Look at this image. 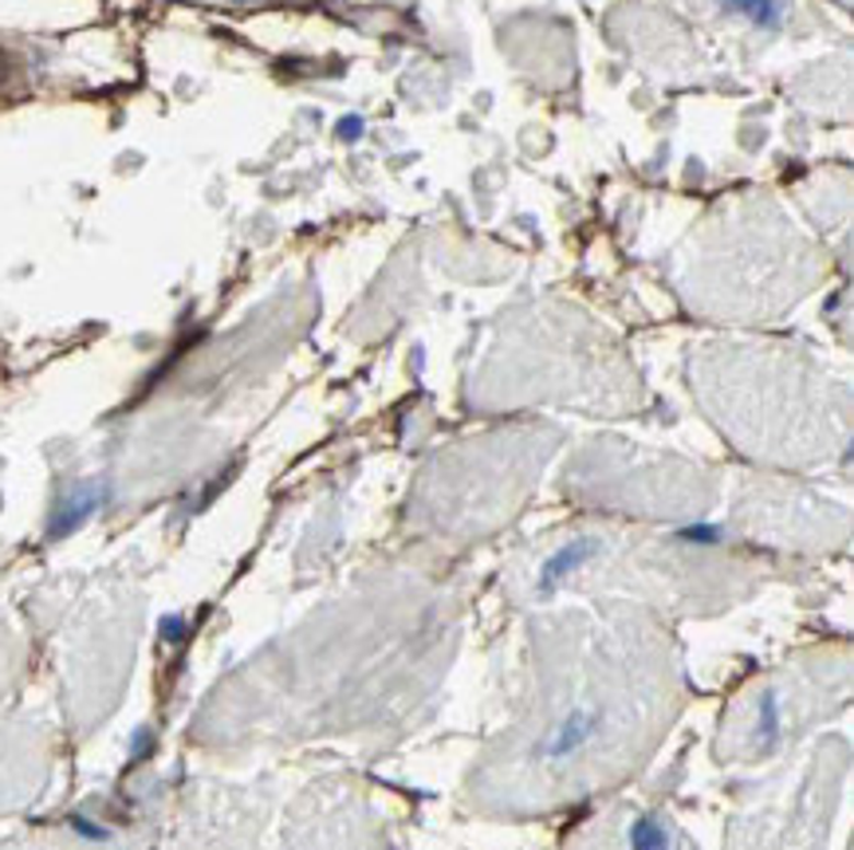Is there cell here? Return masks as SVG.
<instances>
[{
  "label": "cell",
  "mask_w": 854,
  "mask_h": 850,
  "mask_svg": "<svg viewBox=\"0 0 854 850\" xmlns=\"http://www.w3.org/2000/svg\"><path fill=\"white\" fill-rule=\"evenodd\" d=\"M590 724H595V717H583V713L571 717V721L563 724L560 733H555V741L548 744V756H551V760H560V756L575 753V748H580V744L590 736Z\"/></svg>",
  "instance_id": "1"
},
{
  "label": "cell",
  "mask_w": 854,
  "mask_h": 850,
  "mask_svg": "<svg viewBox=\"0 0 854 850\" xmlns=\"http://www.w3.org/2000/svg\"><path fill=\"white\" fill-rule=\"evenodd\" d=\"M590 551H595V544H571V548H563L560 556L548 563V571H543V583H555V579H563L571 567H580L583 559L590 556Z\"/></svg>",
  "instance_id": "4"
},
{
  "label": "cell",
  "mask_w": 854,
  "mask_h": 850,
  "mask_svg": "<svg viewBox=\"0 0 854 850\" xmlns=\"http://www.w3.org/2000/svg\"><path fill=\"white\" fill-rule=\"evenodd\" d=\"M725 9H733V12H740V16L772 28L780 20V12H784V4H780V0H725Z\"/></svg>",
  "instance_id": "2"
},
{
  "label": "cell",
  "mask_w": 854,
  "mask_h": 850,
  "mask_svg": "<svg viewBox=\"0 0 854 850\" xmlns=\"http://www.w3.org/2000/svg\"><path fill=\"white\" fill-rule=\"evenodd\" d=\"M764 736L776 741V701H772V697L764 701Z\"/></svg>",
  "instance_id": "5"
},
{
  "label": "cell",
  "mask_w": 854,
  "mask_h": 850,
  "mask_svg": "<svg viewBox=\"0 0 854 850\" xmlns=\"http://www.w3.org/2000/svg\"><path fill=\"white\" fill-rule=\"evenodd\" d=\"M630 850H669V831L658 819H639L630 831Z\"/></svg>",
  "instance_id": "3"
}]
</instances>
